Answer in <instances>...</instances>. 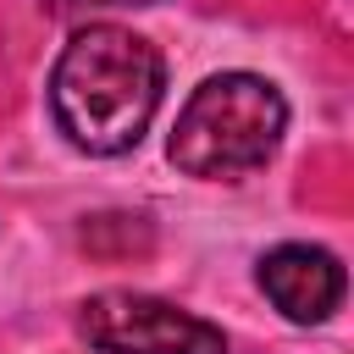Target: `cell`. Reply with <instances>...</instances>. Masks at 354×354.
<instances>
[{
  "label": "cell",
  "instance_id": "277c9868",
  "mask_svg": "<svg viewBox=\"0 0 354 354\" xmlns=\"http://www.w3.org/2000/svg\"><path fill=\"white\" fill-rule=\"evenodd\" d=\"M260 293L293 321V326H321L343 304V266L321 243H277L260 254Z\"/></svg>",
  "mask_w": 354,
  "mask_h": 354
},
{
  "label": "cell",
  "instance_id": "5b68a950",
  "mask_svg": "<svg viewBox=\"0 0 354 354\" xmlns=\"http://www.w3.org/2000/svg\"><path fill=\"white\" fill-rule=\"evenodd\" d=\"M61 11H94V6H155V0H50Z\"/></svg>",
  "mask_w": 354,
  "mask_h": 354
},
{
  "label": "cell",
  "instance_id": "3957f363",
  "mask_svg": "<svg viewBox=\"0 0 354 354\" xmlns=\"http://www.w3.org/2000/svg\"><path fill=\"white\" fill-rule=\"evenodd\" d=\"M77 337L94 354H227L221 326L205 315L155 299V293H127L105 288L77 304Z\"/></svg>",
  "mask_w": 354,
  "mask_h": 354
},
{
  "label": "cell",
  "instance_id": "6da1fadb",
  "mask_svg": "<svg viewBox=\"0 0 354 354\" xmlns=\"http://www.w3.org/2000/svg\"><path fill=\"white\" fill-rule=\"evenodd\" d=\"M166 88L160 50L116 22H88L66 39L50 72V111L55 127L83 155H122L144 138Z\"/></svg>",
  "mask_w": 354,
  "mask_h": 354
},
{
  "label": "cell",
  "instance_id": "7a4b0ae2",
  "mask_svg": "<svg viewBox=\"0 0 354 354\" xmlns=\"http://www.w3.org/2000/svg\"><path fill=\"white\" fill-rule=\"evenodd\" d=\"M288 133V100L260 72H216L205 77L171 127V166L205 183L243 177L277 155Z\"/></svg>",
  "mask_w": 354,
  "mask_h": 354
}]
</instances>
